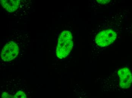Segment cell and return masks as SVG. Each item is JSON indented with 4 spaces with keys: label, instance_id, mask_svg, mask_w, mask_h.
<instances>
[{
    "label": "cell",
    "instance_id": "obj_2",
    "mask_svg": "<svg viewBox=\"0 0 132 98\" xmlns=\"http://www.w3.org/2000/svg\"><path fill=\"white\" fill-rule=\"evenodd\" d=\"M117 35L115 29H106L101 31L97 34L95 38V43L100 47H108L116 41Z\"/></svg>",
    "mask_w": 132,
    "mask_h": 98
},
{
    "label": "cell",
    "instance_id": "obj_7",
    "mask_svg": "<svg viewBox=\"0 0 132 98\" xmlns=\"http://www.w3.org/2000/svg\"><path fill=\"white\" fill-rule=\"evenodd\" d=\"M96 1H97V2L100 4H108L110 2V1H98V0H97Z\"/></svg>",
    "mask_w": 132,
    "mask_h": 98
},
{
    "label": "cell",
    "instance_id": "obj_3",
    "mask_svg": "<svg viewBox=\"0 0 132 98\" xmlns=\"http://www.w3.org/2000/svg\"><path fill=\"white\" fill-rule=\"evenodd\" d=\"M19 48L16 42L11 41L8 42L2 50L1 58L4 62H10L18 55Z\"/></svg>",
    "mask_w": 132,
    "mask_h": 98
},
{
    "label": "cell",
    "instance_id": "obj_4",
    "mask_svg": "<svg viewBox=\"0 0 132 98\" xmlns=\"http://www.w3.org/2000/svg\"><path fill=\"white\" fill-rule=\"evenodd\" d=\"M118 83L121 89H127L131 86L132 83V74L127 67H124L118 70L117 73Z\"/></svg>",
    "mask_w": 132,
    "mask_h": 98
},
{
    "label": "cell",
    "instance_id": "obj_1",
    "mask_svg": "<svg viewBox=\"0 0 132 98\" xmlns=\"http://www.w3.org/2000/svg\"><path fill=\"white\" fill-rule=\"evenodd\" d=\"M73 46V36L67 30L61 32L58 39L56 54L60 59L66 58L71 51Z\"/></svg>",
    "mask_w": 132,
    "mask_h": 98
},
{
    "label": "cell",
    "instance_id": "obj_6",
    "mask_svg": "<svg viewBox=\"0 0 132 98\" xmlns=\"http://www.w3.org/2000/svg\"><path fill=\"white\" fill-rule=\"evenodd\" d=\"M1 97L2 98H27L25 93L22 91H18L14 95L4 92L2 94Z\"/></svg>",
    "mask_w": 132,
    "mask_h": 98
},
{
    "label": "cell",
    "instance_id": "obj_5",
    "mask_svg": "<svg viewBox=\"0 0 132 98\" xmlns=\"http://www.w3.org/2000/svg\"><path fill=\"white\" fill-rule=\"evenodd\" d=\"M21 1L20 0H2L1 4L6 11L9 13H13L17 10L20 6Z\"/></svg>",
    "mask_w": 132,
    "mask_h": 98
}]
</instances>
